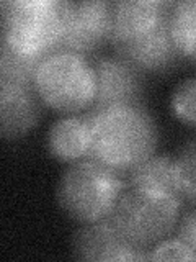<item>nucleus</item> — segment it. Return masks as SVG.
Listing matches in <instances>:
<instances>
[{"mask_svg": "<svg viewBox=\"0 0 196 262\" xmlns=\"http://www.w3.org/2000/svg\"><path fill=\"white\" fill-rule=\"evenodd\" d=\"M72 256L77 260L128 262L149 260V249H137L122 237L110 218L84 223L72 236Z\"/></svg>", "mask_w": 196, "mask_h": 262, "instance_id": "9", "label": "nucleus"}, {"mask_svg": "<svg viewBox=\"0 0 196 262\" xmlns=\"http://www.w3.org/2000/svg\"><path fill=\"white\" fill-rule=\"evenodd\" d=\"M90 61L96 76V95L88 112L96 115L116 106H144L145 80L142 72L118 56H105Z\"/></svg>", "mask_w": 196, "mask_h": 262, "instance_id": "7", "label": "nucleus"}, {"mask_svg": "<svg viewBox=\"0 0 196 262\" xmlns=\"http://www.w3.org/2000/svg\"><path fill=\"white\" fill-rule=\"evenodd\" d=\"M175 182L182 199L196 205V136L175 156Z\"/></svg>", "mask_w": 196, "mask_h": 262, "instance_id": "15", "label": "nucleus"}, {"mask_svg": "<svg viewBox=\"0 0 196 262\" xmlns=\"http://www.w3.org/2000/svg\"><path fill=\"white\" fill-rule=\"evenodd\" d=\"M92 125L90 112L64 115L47 129L46 147L51 158L59 162L74 164L92 154Z\"/></svg>", "mask_w": 196, "mask_h": 262, "instance_id": "11", "label": "nucleus"}, {"mask_svg": "<svg viewBox=\"0 0 196 262\" xmlns=\"http://www.w3.org/2000/svg\"><path fill=\"white\" fill-rule=\"evenodd\" d=\"M128 187V176L87 158L65 169L57 184L56 199L61 210L74 221L95 223L111 216Z\"/></svg>", "mask_w": 196, "mask_h": 262, "instance_id": "4", "label": "nucleus"}, {"mask_svg": "<svg viewBox=\"0 0 196 262\" xmlns=\"http://www.w3.org/2000/svg\"><path fill=\"white\" fill-rule=\"evenodd\" d=\"M149 260H196V254L180 237H167L149 249Z\"/></svg>", "mask_w": 196, "mask_h": 262, "instance_id": "17", "label": "nucleus"}, {"mask_svg": "<svg viewBox=\"0 0 196 262\" xmlns=\"http://www.w3.org/2000/svg\"><path fill=\"white\" fill-rule=\"evenodd\" d=\"M35 89L44 105L62 113H82L92 106L96 95V76L88 57L57 51L39 62Z\"/></svg>", "mask_w": 196, "mask_h": 262, "instance_id": "6", "label": "nucleus"}, {"mask_svg": "<svg viewBox=\"0 0 196 262\" xmlns=\"http://www.w3.org/2000/svg\"><path fill=\"white\" fill-rule=\"evenodd\" d=\"M174 5L168 0L114 2L110 39L114 56L142 74H167L177 69L185 59L170 33Z\"/></svg>", "mask_w": 196, "mask_h": 262, "instance_id": "1", "label": "nucleus"}, {"mask_svg": "<svg viewBox=\"0 0 196 262\" xmlns=\"http://www.w3.org/2000/svg\"><path fill=\"white\" fill-rule=\"evenodd\" d=\"M178 237L183 239L196 254V205L188 210L178 225Z\"/></svg>", "mask_w": 196, "mask_h": 262, "instance_id": "18", "label": "nucleus"}, {"mask_svg": "<svg viewBox=\"0 0 196 262\" xmlns=\"http://www.w3.org/2000/svg\"><path fill=\"white\" fill-rule=\"evenodd\" d=\"M92 115L90 158L128 176L154 156L159 129L145 106H116Z\"/></svg>", "mask_w": 196, "mask_h": 262, "instance_id": "2", "label": "nucleus"}, {"mask_svg": "<svg viewBox=\"0 0 196 262\" xmlns=\"http://www.w3.org/2000/svg\"><path fill=\"white\" fill-rule=\"evenodd\" d=\"M44 102L35 85L0 82V135L16 139L35 128L43 115Z\"/></svg>", "mask_w": 196, "mask_h": 262, "instance_id": "10", "label": "nucleus"}, {"mask_svg": "<svg viewBox=\"0 0 196 262\" xmlns=\"http://www.w3.org/2000/svg\"><path fill=\"white\" fill-rule=\"evenodd\" d=\"M0 7V45L36 59L62 51L72 8L70 0H7Z\"/></svg>", "mask_w": 196, "mask_h": 262, "instance_id": "3", "label": "nucleus"}, {"mask_svg": "<svg viewBox=\"0 0 196 262\" xmlns=\"http://www.w3.org/2000/svg\"><path fill=\"white\" fill-rule=\"evenodd\" d=\"M182 203L167 192L128 187L110 220L131 246L147 251L172 234L180 220Z\"/></svg>", "mask_w": 196, "mask_h": 262, "instance_id": "5", "label": "nucleus"}, {"mask_svg": "<svg viewBox=\"0 0 196 262\" xmlns=\"http://www.w3.org/2000/svg\"><path fill=\"white\" fill-rule=\"evenodd\" d=\"M170 33L185 61L196 62V0H178L170 16Z\"/></svg>", "mask_w": 196, "mask_h": 262, "instance_id": "13", "label": "nucleus"}, {"mask_svg": "<svg viewBox=\"0 0 196 262\" xmlns=\"http://www.w3.org/2000/svg\"><path fill=\"white\" fill-rule=\"evenodd\" d=\"M128 184L129 187L167 192L183 202L175 182V158L170 154H154L129 172Z\"/></svg>", "mask_w": 196, "mask_h": 262, "instance_id": "12", "label": "nucleus"}, {"mask_svg": "<svg viewBox=\"0 0 196 262\" xmlns=\"http://www.w3.org/2000/svg\"><path fill=\"white\" fill-rule=\"evenodd\" d=\"M174 117L186 126L196 128V77H190L174 89L170 97Z\"/></svg>", "mask_w": 196, "mask_h": 262, "instance_id": "16", "label": "nucleus"}, {"mask_svg": "<svg viewBox=\"0 0 196 262\" xmlns=\"http://www.w3.org/2000/svg\"><path fill=\"white\" fill-rule=\"evenodd\" d=\"M41 61L0 45V82L35 85V74Z\"/></svg>", "mask_w": 196, "mask_h": 262, "instance_id": "14", "label": "nucleus"}, {"mask_svg": "<svg viewBox=\"0 0 196 262\" xmlns=\"http://www.w3.org/2000/svg\"><path fill=\"white\" fill-rule=\"evenodd\" d=\"M113 12L114 2L111 0L72 2L67 31L62 41L64 51L77 53L88 59L100 51L111 39Z\"/></svg>", "mask_w": 196, "mask_h": 262, "instance_id": "8", "label": "nucleus"}]
</instances>
